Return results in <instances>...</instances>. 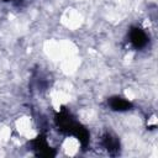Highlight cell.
Masks as SVG:
<instances>
[{"label": "cell", "mask_w": 158, "mask_h": 158, "mask_svg": "<svg viewBox=\"0 0 158 158\" xmlns=\"http://www.w3.org/2000/svg\"><path fill=\"white\" fill-rule=\"evenodd\" d=\"M132 42L136 46H143L146 43V35L142 31H135L132 33Z\"/></svg>", "instance_id": "6da1fadb"}]
</instances>
